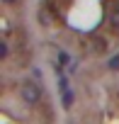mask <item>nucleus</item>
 <instances>
[{
    "label": "nucleus",
    "mask_w": 119,
    "mask_h": 124,
    "mask_svg": "<svg viewBox=\"0 0 119 124\" xmlns=\"http://www.w3.org/2000/svg\"><path fill=\"white\" fill-rule=\"evenodd\" d=\"M20 93H22V97H24L29 105H37V102H39V97H41V93H39V88H37L34 83H24Z\"/></svg>",
    "instance_id": "1"
},
{
    "label": "nucleus",
    "mask_w": 119,
    "mask_h": 124,
    "mask_svg": "<svg viewBox=\"0 0 119 124\" xmlns=\"http://www.w3.org/2000/svg\"><path fill=\"white\" fill-rule=\"evenodd\" d=\"M10 56V49H7V41H3L0 44V58H7Z\"/></svg>",
    "instance_id": "2"
},
{
    "label": "nucleus",
    "mask_w": 119,
    "mask_h": 124,
    "mask_svg": "<svg viewBox=\"0 0 119 124\" xmlns=\"http://www.w3.org/2000/svg\"><path fill=\"white\" fill-rule=\"evenodd\" d=\"M112 68H119V58H112V63H109Z\"/></svg>",
    "instance_id": "3"
},
{
    "label": "nucleus",
    "mask_w": 119,
    "mask_h": 124,
    "mask_svg": "<svg viewBox=\"0 0 119 124\" xmlns=\"http://www.w3.org/2000/svg\"><path fill=\"white\" fill-rule=\"evenodd\" d=\"M3 3H5V5H15V3H17V0H3Z\"/></svg>",
    "instance_id": "4"
}]
</instances>
